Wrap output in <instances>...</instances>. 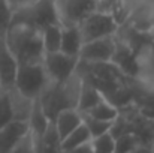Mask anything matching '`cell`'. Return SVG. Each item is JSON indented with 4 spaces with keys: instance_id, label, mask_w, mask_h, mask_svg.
Wrapping results in <instances>:
<instances>
[{
    "instance_id": "obj_1",
    "label": "cell",
    "mask_w": 154,
    "mask_h": 153,
    "mask_svg": "<svg viewBox=\"0 0 154 153\" xmlns=\"http://www.w3.org/2000/svg\"><path fill=\"white\" fill-rule=\"evenodd\" d=\"M5 42L17 59L18 65L42 63L45 50L39 29L21 23H11L5 36Z\"/></svg>"
},
{
    "instance_id": "obj_2",
    "label": "cell",
    "mask_w": 154,
    "mask_h": 153,
    "mask_svg": "<svg viewBox=\"0 0 154 153\" xmlns=\"http://www.w3.org/2000/svg\"><path fill=\"white\" fill-rule=\"evenodd\" d=\"M81 84H82V78L76 71L66 81H61V83L50 81L47 84V87L39 95L38 101L50 122L55 119V116L60 111L67 110V108H76L79 92H81Z\"/></svg>"
},
{
    "instance_id": "obj_3",
    "label": "cell",
    "mask_w": 154,
    "mask_h": 153,
    "mask_svg": "<svg viewBox=\"0 0 154 153\" xmlns=\"http://www.w3.org/2000/svg\"><path fill=\"white\" fill-rule=\"evenodd\" d=\"M12 23H21L42 30L45 26L58 23L54 11V0H33L29 5L14 11Z\"/></svg>"
},
{
    "instance_id": "obj_4",
    "label": "cell",
    "mask_w": 154,
    "mask_h": 153,
    "mask_svg": "<svg viewBox=\"0 0 154 153\" xmlns=\"http://www.w3.org/2000/svg\"><path fill=\"white\" fill-rule=\"evenodd\" d=\"M50 83L42 63L33 65H18L14 87L30 99H38L42 90Z\"/></svg>"
},
{
    "instance_id": "obj_5",
    "label": "cell",
    "mask_w": 154,
    "mask_h": 153,
    "mask_svg": "<svg viewBox=\"0 0 154 153\" xmlns=\"http://www.w3.org/2000/svg\"><path fill=\"white\" fill-rule=\"evenodd\" d=\"M54 11L61 27H78L88 14L96 11V0H54Z\"/></svg>"
},
{
    "instance_id": "obj_6",
    "label": "cell",
    "mask_w": 154,
    "mask_h": 153,
    "mask_svg": "<svg viewBox=\"0 0 154 153\" xmlns=\"http://www.w3.org/2000/svg\"><path fill=\"white\" fill-rule=\"evenodd\" d=\"M78 29H79L82 42H88L99 38L114 36L118 29V24L108 14L100 11H93L79 23Z\"/></svg>"
},
{
    "instance_id": "obj_7",
    "label": "cell",
    "mask_w": 154,
    "mask_h": 153,
    "mask_svg": "<svg viewBox=\"0 0 154 153\" xmlns=\"http://www.w3.org/2000/svg\"><path fill=\"white\" fill-rule=\"evenodd\" d=\"M79 59L75 56L64 54L61 51L54 53H45L42 65L45 68V72L52 83H61L66 81L72 74H75L78 68Z\"/></svg>"
},
{
    "instance_id": "obj_8",
    "label": "cell",
    "mask_w": 154,
    "mask_h": 153,
    "mask_svg": "<svg viewBox=\"0 0 154 153\" xmlns=\"http://www.w3.org/2000/svg\"><path fill=\"white\" fill-rule=\"evenodd\" d=\"M114 48H115V38L114 36L93 39V41L82 44L79 54H78V59H79V62H87V63L109 62L112 57Z\"/></svg>"
},
{
    "instance_id": "obj_9",
    "label": "cell",
    "mask_w": 154,
    "mask_h": 153,
    "mask_svg": "<svg viewBox=\"0 0 154 153\" xmlns=\"http://www.w3.org/2000/svg\"><path fill=\"white\" fill-rule=\"evenodd\" d=\"M123 24L142 32L151 33L153 32V5L147 2H130L127 18Z\"/></svg>"
},
{
    "instance_id": "obj_10",
    "label": "cell",
    "mask_w": 154,
    "mask_h": 153,
    "mask_svg": "<svg viewBox=\"0 0 154 153\" xmlns=\"http://www.w3.org/2000/svg\"><path fill=\"white\" fill-rule=\"evenodd\" d=\"M111 62L124 75H127L129 78L136 80V75H138V56L127 45L120 42L117 38H115V48H114V53H112Z\"/></svg>"
},
{
    "instance_id": "obj_11",
    "label": "cell",
    "mask_w": 154,
    "mask_h": 153,
    "mask_svg": "<svg viewBox=\"0 0 154 153\" xmlns=\"http://www.w3.org/2000/svg\"><path fill=\"white\" fill-rule=\"evenodd\" d=\"M27 132L29 123L21 120H12L0 128V153H11Z\"/></svg>"
},
{
    "instance_id": "obj_12",
    "label": "cell",
    "mask_w": 154,
    "mask_h": 153,
    "mask_svg": "<svg viewBox=\"0 0 154 153\" xmlns=\"http://www.w3.org/2000/svg\"><path fill=\"white\" fill-rule=\"evenodd\" d=\"M17 71H18L17 59L8 48L5 39H0V80L3 89L14 87Z\"/></svg>"
},
{
    "instance_id": "obj_13",
    "label": "cell",
    "mask_w": 154,
    "mask_h": 153,
    "mask_svg": "<svg viewBox=\"0 0 154 153\" xmlns=\"http://www.w3.org/2000/svg\"><path fill=\"white\" fill-rule=\"evenodd\" d=\"M52 123H54L57 134L60 137V141H61L66 135H69L73 129H76L82 123V117L76 108H67V110L60 111L55 116V119L52 120Z\"/></svg>"
},
{
    "instance_id": "obj_14",
    "label": "cell",
    "mask_w": 154,
    "mask_h": 153,
    "mask_svg": "<svg viewBox=\"0 0 154 153\" xmlns=\"http://www.w3.org/2000/svg\"><path fill=\"white\" fill-rule=\"evenodd\" d=\"M11 105H12V113H14V120H21V122H27L33 108L35 99H30L27 96H24L21 92H18L15 87H9L6 89Z\"/></svg>"
},
{
    "instance_id": "obj_15",
    "label": "cell",
    "mask_w": 154,
    "mask_h": 153,
    "mask_svg": "<svg viewBox=\"0 0 154 153\" xmlns=\"http://www.w3.org/2000/svg\"><path fill=\"white\" fill-rule=\"evenodd\" d=\"M129 8V0H96V11L105 12L109 17H112L118 26H121L126 21Z\"/></svg>"
},
{
    "instance_id": "obj_16",
    "label": "cell",
    "mask_w": 154,
    "mask_h": 153,
    "mask_svg": "<svg viewBox=\"0 0 154 153\" xmlns=\"http://www.w3.org/2000/svg\"><path fill=\"white\" fill-rule=\"evenodd\" d=\"M82 44L84 42L78 27H61V42H60L61 53L78 57Z\"/></svg>"
},
{
    "instance_id": "obj_17",
    "label": "cell",
    "mask_w": 154,
    "mask_h": 153,
    "mask_svg": "<svg viewBox=\"0 0 154 153\" xmlns=\"http://www.w3.org/2000/svg\"><path fill=\"white\" fill-rule=\"evenodd\" d=\"M82 78V77H81ZM103 99L102 93L88 81H85L82 78V84H81V92H79V99H78V105H76V110L82 114V113H87L91 107H94L97 102Z\"/></svg>"
},
{
    "instance_id": "obj_18",
    "label": "cell",
    "mask_w": 154,
    "mask_h": 153,
    "mask_svg": "<svg viewBox=\"0 0 154 153\" xmlns=\"http://www.w3.org/2000/svg\"><path fill=\"white\" fill-rule=\"evenodd\" d=\"M91 140V135L88 132V129L85 128L84 123H81L76 129H73L69 135H66L61 141H60V149L61 150H70V149H76L81 147L84 144H88Z\"/></svg>"
},
{
    "instance_id": "obj_19",
    "label": "cell",
    "mask_w": 154,
    "mask_h": 153,
    "mask_svg": "<svg viewBox=\"0 0 154 153\" xmlns=\"http://www.w3.org/2000/svg\"><path fill=\"white\" fill-rule=\"evenodd\" d=\"M42 44L45 53H54L60 51V42H61V26L58 23H52L45 26L42 30Z\"/></svg>"
},
{
    "instance_id": "obj_20",
    "label": "cell",
    "mask_w": 154,
    "mask_h": 153,
    "mask_svg": "<svg viewBox=\"0 0 154 153\" xmlns=\"http://www.w3.org/2000/svg\"><path fill=\"white\" fill-rule=\"evenodd\" d=\"M82 114H87L90 117H94V119H99V120H105V122H114L115 117L118 116V108L114 104H111L109 101H106L103 98L94 107H91L87 113H82Z\"/></svg>"
},
{
    "instance_id": "obj_21",
    "label": "cell",
    "mask_w": 154,
    "mask_h": 153,
    "mask_svg": "<svg viewBox=\"0 0 154 153\" xmlns=\"http://www.w3.org/2000/svg\"><path fill=\"white\" fill-rule=\"evenodd\" d=\"M115 146H114V153H132L139 144V138L132 134V132H124L117 135L115 138Z\"/></svg>"
},
{
    "instance_id": "obj_22",
    "label": "cell",
    "mask_w": 154,
    "mask_h": 153,
    "mask_svg": "<svg viewBox=\"0 0 154 153\" xmlns=\"http://www.w3.org/2000/svg\"><path fill=\"white\" fill-rule=\"evenodd\" d=\"M88 144H90L91 153H114L115 140L111 132H105L102 135L93 137Z\"/></svg>"
},
{
    "instance_id": "obj_23",
    "label": "cell",
    "mask_w": 154,
    "mask_h": 153,
    "mask_svg": "<svg viewBox=\"0 0 154 153\" xmlns=\"http://www.w3.org/2000/svg\"><path fill=\"white\" fill-rule=\"evenodd\" d=\"M82 117V123L85 125V128L88 129L91 138L93 137H97V135H102L105 132H109L111 126H112V122H105V120H99V119H94V117H90L87 114H81Z\"/></svg>"
},
{
    "instance_id": "obj_24",
    "label": "cell",
    "mask_w": 154,
    "mask_h": 153,
    "mask_svg": "<svg viewBox=\"0 0 154 153\" xmlns=\"http://www.w3.org/2000/svg\"><path fill=\"white\" fill-rule=\"evenodd\" d=\"M12 120H14V113H12V105H11L8 90L2 89L0 90V128H3Z\"/></svg>"
},
{
    "instance_id": "obj_25",
    "label": "cell",
    "mask_w": 154,
    "mask_h": 153,
    "mask_svg": "<svg viewBox=\"0 0 154 153\" xmlns=\"http://www.w3.org/2000/svg\"><path fill=\"white\" fill-rule=\"evenodd\" d=\"M12 9L6 3V0H0V39H5L6 32L12 23Z\"/></svg>"
},
{
    "instance_id": "obj_26",
    "label": "cell",
    "mask_w": 154,
    "mask_h": 153,
    "mask_svg": "<svg viewBox=\"0 0 154 153\" xmlns=\"http://www.w3.org/2000/svg\"><path fill=\"white\" fill-rule=\"evenodd\" d=\"M11 153H38L36 152V144H35V138L32 135V132L29 131L21 140L20 143L12 149Z\"/></svg>"
},
{
    "instance_id": "obj_27",
    "label": "cell",
    "mask_w": 154,
    "mask_h": 153,
    "mask_svg": "<svg viewBox=\"0 0 154 153\" xmlns=\"http://www.w3.org/2000/svg\"><path fill=\"white\" fill-rule=\"evenodd\" d=\"M30 2H33V0H6V3L9 5V8L12 9V12L17 11V9H20V8H23V6H26V5H29Z\"/></svg>"
},
{
    "instance_id": "obj_28",
    "label": "cell",
    "mask_w": 154,
    "mask_h": 153,
    "mask_svg": "<svg viewBox=\"0 0 154 153\" xmlns=\"http://www.w3.org/2000/svg\"><path fill=\"white\" fill-rule=\"evenodd\" d=\"M58 153H91L90 150V144H84L81 147H76V149H70V150H58Z\"/></svg>"
},
{
    "instance_id": "obj_29",
    "label": "cell",
    "mask_w": 154,
    "mask_h": 153,
    "mask_svg": "<svg viewBox=\"0 0 154 153\" xmlns=\"http://www.w3.org/2000/svg\"><path fill=\"white\" fill-rule=\"evenodd\" d=\"M132 153H153V149L148 144H139Z\"/></svg>"
},
{
    "instance_id": "obj_30",
    "label": "cell",
    "mask_w": 154,
    "mask_h": 153,
    "mask_svg": "<svg viewBox=\"0 0 154 153\" xmlns=\"http://www.w3.org/2000/svg\"><path fill=\"white\" fill-rule=\"evenodd\" d=\"M148 48H150V51L154 54V32H151V35H150V44H148Z\"/></svg>"
},
{
    "instance_id": "obj_31",
    "label": "cell",
    "mask_w": 154,
    "mask_h": 153,
    "mask_svg": "<svg viewBox=\"0 0 154 153\" xmlns=\"http://www.w3.org/2000/svg\"><path fill=\"white\" fill-rule=\"evenodd\" d=\"M150 125H151V132H153V138H154V117L150 119Z\"/></svg>"
},
{
    "instance_id": "obj_32",
    "label": "cell",
    "mask_w": 154,
    "mask_h": 153,
    "mask_svg": "<svg viewBox=\"0 0 154 153\" xmlns=\"http://www.w3.org/2000/svg\"><path fill=\"white\" fill-rule=\"evenodd\" d=\"M129 2H147V3H151V5H154V0H129Z\"/></svg>"
},
{
    "instance_id": "obj_33",
    "label": "cell",
    "mask_w": 154,
    "mask_h": 153,
    "mask_svg": "<svg viewBox=\"0 0 154 153\" xmlns=\"http://www.w3.org/2000/svg\"><path fill=\"white\" fill-rule=\"evenodd\" d=\"M153 32H154V5H153Z\"/></svg>"
},
{
    "instance_id": "obj_34",
    "label": "cell",
    "mask_w": 154,
    "mask_h": 153,
    "mask_svg": "<svg viewBox=\"0 0 154 153\" xmlns=\"http://www.w3.org/2000/svg\"><path fill=\"white\" fill-rule=\"evenodd\" d=\"M151 149H153V153H154V141L151 143Z\"/></svg>"
},
{
    "instance_id": "obj_35",
    "label": "cell",
    "mask_w": 154,
    "mask_h": 153,
    "mask_svg": "<svg viewBox=\"0 0 154 153\" xmlns=\"http://www.w3.org/2000/svg\"><path fill=\"white\" fill-rule=\"evenodd\" d=\"M2 89H3V86H2V80H0V90H2Z\"/></svg>"
}]
</instances>
